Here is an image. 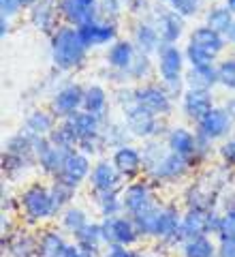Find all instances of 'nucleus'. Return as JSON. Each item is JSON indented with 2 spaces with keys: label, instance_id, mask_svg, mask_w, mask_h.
I'll use <instances>...</instances> for the list:
<instances>
[{
  "label": "nucleus",
  "instance_id": "obj_1",
  "mask_svg": "<svg viewBox=\"0 0 235 257\" xmlns=\"http://www.w3.org/2000/svg\"><path fill=\"white\" fill-rule=\"evenodd\" d=\"M88 56V47L75 26H60L52 35V60L60 71H73L82 67Z\"/></svg>",
  "mask_w": 235,
  "mask_h": 257
},
{
  "label": "nucleus",
  "instance_id": "obj_2",
  "mask_svg": "<svg viewBox=\"0 0 235 257\" xmlns=\"http://www.w3.org/2000/svg\"><path fill=\"white\" fill-rule=\"evenodd\" d=\"M158 77H160V84L167 88V92L175 96L177 92H182V84L184 82V62H186V56L177 45H167L163 43L158 50Z\"/></svg>",
  "mask_w": 235,
  "mask_h": 257
},
{
  "label": "nucleus",
  "instance_id": "obj_3",
  "mask_svg": "<svg viewBox=\"0 0 235 257\" xmlns=\"http://www.w3.org/2000/svg\"><path fill=\"white\" fill-rule=\"evenodd\" d=\"M20 208H22L24 216H26V221H30V223H41V221H47L58 214L52 191L43 187V184H30V187L22 193Z\"/></svg>",
  "mask_w": 235,
  "mask_h": 257
},
{
  "label": "nucleus",
  "instance_id": "obj_4",
  "mask_svg": "<svg viewBox=\"0 0 235 257\" xmlns=\"http://www.w3.org/2000/svg\"><path fill=\"white\" fill-rule=\"evenodd\" d=\"M218 227H220V212L218 210H197V208H188L182 214L180 234H177V242H186L188 238L194 236H218Z\"/></svg>",
  "mask_w": 235,
  "mask_h": 257
},
{
  "label": "nucleus",
  "instance_id": "obj_5",
  "mask_svg": "<svg viewBox=\"0 0 235 257\" xmlns=\"http://www.w3.org/2000/svg\"><path fill=\"white\" fill-rule=\"evenodd\" d=\"M122 116H124V124L128 126V131L135 138H141V140H150V138H156L160 133V116L152 114L150 109H145L139 103H131V105L122 107Z\"/></svg>",
  "mask_w": 235,
  "mask_h": 257
},
{
  "label": "nucleus",
  "instance_id": "obj_6",
  "mask_svg": "<svg viewBox=\"0 0 235 257\" xmlns=\"http://www.w3.org/2000/svg\"><path fill=\"white\" fill-rule=\"evenodd\" d=\"M103 229V240L107 246L120 244V246H133L141 234L137 231V225L128 214H118V216H107L101 221Z\"/></svg>",
  "mask_w": 235,
  "mask_h": 257
},
{
  "label": "nucleus",
  "instance_id": "obj_7",
  "mask_svg": "<svg viewBox=\"0 0 235 257\" xmlns=\"http://www.w3.org/2000/svg\"><path fill=\"white\" fill-rule=\"evenodd\" d=\"M58 13L69 26H84L101 15V0H58Z\"/></svg>",
  "mask_w": 235,
  "mask_h": 257
},
{
  "label": "nucleus",
  "instance_id": "obj_8",
  "mask_svg": "<svg viewBox=\"0 0 235 257\" xmlns=\"http://www.w3.org/2000/svg\"><path fill=\"white\" fill-rule=\"evenodd\" d=\"M135 103H139L156 116H169L173 109V96L167 92L163 84H145L135 88Z\"/></svg>",
  "mask_w": 235,
  "mask_h": 257
},
{
  "label": "nucleus",
  "instance_id": "obj_9",
  "mask_svg": "<svg viewBox=\"0 0 235 257\" xmlns=\"http://www.w3.org/2000/svg\"><path fill=\"white\" fill-rule=\"evenodd\" d=\"M84 94H86V88L82 84L62 86L60 90H56V94L52 96V114L62 120L77 114L79 109H84Z\"/></svg>",
  "mask_w": 235,
  "mask_h": 257
},
{
  "label": "nucleus",
  "instance_id": "obj_10",
  "mask_svg": "<svg viewBox=\"0 0 235 257\" xmlns=\"http://www.w3.org/2000/svg\"><path fill=\"white\" fill-rule=\"evenodd\" d=\"M79 37L82 41L86 43L88 50L92 47H103V45H109V43H116L118 41V26L116 22L111 20H94L90 24H84L79 26Z\"/></svg>",
  "mask_w": 235,
  "mask_h": 257
},
{
  "label": "nucleus",
  "instance_id": "obj_11",
  "mask_svg": "<svg viewBox=\"0 0 235 257\" xmlns=\"http://www.w3.org/2000/svg\"><path fill=\"white\" fill-rule=\"evenodd\" d=\"M231 126H233V120L229 116V111L224 107H214L197 122V133L203 135L209 142H216V140L226 138Z\"/></svg>",
  "mask_w": 235,
  "mask_h": 257
},
{
  "label": "nucleus",
  "instance_id": "obj_12",
  "mask_svg": "<svg viewBox=\"0 0 235 257\" xmlns=\"http://www.w3.org/2000/svg\"><path fill=\"white\" fill-rule=\"evenodd\" d=\"M90 172H92L90 157L84 155V152H79V150H75V152H71V155L67 157V161H64L60 174L56 176V178L77 189L84 180L90 178Z\"/></svg>",
  "mask_w": 235,
  "mask_h": 257
},
{
  "label": "nucleus",
  "instance_id": "obj_13",
  "mask_svg": "<svg viewBox=\"0 0 235 257\" xmlns=\"http://www.w3.org/2000/svg\"><path fill=\"white\" fill-rule=\"evenodd\" d=\"M214 96L212 90H197V88H186L182 92V111L186 118H190L192 122H199L207 111H212Z\"/></svg>",
  "mask_w": 235,
  "mask_h": 257
},
{
  "label": "nucleus",
  "instance_id": "obj_14",
  "mask_svg": "<svg viewBox=\"0 0 235 257\" xmlns=\"http://www.w3.org/2000/svg\"><path fill=\"white\" fill-rule=\"evenodd\" d=\"M188 170H190L188 161H186L184 157H180V155H175V152H171V150H167L165 155L160 157L158 163L150 167L148 174L154 180H169L171 182V180H177V178H182V176H186Z\"/></svg>",
  "mask_w": 235,
  "mask_h": 257
},
{
  "label": "nucleus",
  "instance_id": "obj_15",
  "mask_svg": "<svg viewBox=\"0 0 235 257\" xmlns=\"http://www.w3.org/2000/svg\"><path fill=\"white\" fill-rule=\"evenodd\" d=\"M122 204H124V214L135 216L139 214L145 208L154 206V193L148 182H131L128 187L122 191Z\"/></svg>",
  "mask_w": 235,
  "mask_h": 257
},
{
  "label": "nucleus",
  "instance_id": "obj_16",
  "mask_svg": "<svg viewBox=\"0 0 235 257\" xmlns=\"http://www.w3.org/2000/svg\"><path fill=\"white\" fill-rule=\"evenodd\" d=\"M167 146L175 155L184 157L192 165L197 161V133L188 131L184 126H173L167 133Z\"/></svg>",
  "mask_w": 235,
  "mask_h": 257
},
{
  "label": "nucleus",
  "instance_id": "obj_17",
  "mask_svg": "<svg viewBox=\"0 0 235 257\" xmlns=\"http://www.w3.org/2000/svg\"><path fill=\"white\" fill-rule=\"evenodd\" d=\"M154 24L158 28L160 41L167 45H175L177 39L184 35V18L177 15L173 9H160L154 15Z\"/></svg>",
  "mask_w": 235,
  "mask_h": 257
},
{
  "label": "nucleus",
  "instance_id": "obj_18",
  "mask_svg": "<svg viewBox=\"0 0 235 257\" xmlns=\"http://www.w3.org/2000/svg\"><path fill=\"white\" fill-rule=\"evenodd\" d=\"M120 180H122V176H120V172L116 170V165L111 161H99V163H94L90 178H88L90 187L96 193L116 191L120 187Z\"/></svg>",
  "mask_w": 235,
  "mask_h": 257
},
{
  "label": "nucleus",
  "instance_id": "obj_19",
  "mask_svg": "<svg viewBox=\"0 0 235 257\" xmlns=\"http://www.w3.org/2000/svg\"><path fill=\"white\" fill-rule=\"evenodd\" d=\"M180 225H182V214L177 212L175 206H160L156 229H154V238L163 240V242H177Z\"/></svg>",
  "mask_w": 235,
  "mask_h": 257
},
{
  "label": "nucleus",
  "instance_id": "obj_20",
  "mask_svg": "<svg viewBox=\"0 0 235 257\" xmlns=\"http://www.w3.org/2000/svg\"><path fill=\"white\" fill-rule=\"evenodd\" d=\"M111 163L116 165V170L120 172V176H122V178H133V176L143 167L141 150L133 148L131 144H126V146H120V148L113 150Z\"/></svg>",
  "mask_w": 235,
  "mask_h": 257
},
{
  "label": "nucleus",
  "instance_id": "obj_21",
  "mask_svg": "<svg viewBox=\"0 0 235 257\" xmlns=\"http://www.w3.org/2000/svg\"><path fill=\"white\" fill-rule=\"evenodd\" d=\"M58 15H60L58 13V0H39V3L30 9V22L35 28L54 35V32L60 28V26H56Z\"/></svg>",
  "mask_w": 235,
  "mask_h": 257
},
{
  "label": "nucleus",
  "instance_id": "obj_22",
  "mask_svg": "<svg viewBox=\"0 0 235 257\" xmlns=\"http://www.w3.org/2000/svg\"><path fill=\"white\" fill-rule=\"evenodd\" d=\"M137 56V47L133 41H128V39H118L116 43L109 45L107 50V56H105V60H107V64L111 69L116 71H126L131 69V64L135 60Z\"/></svg>",
  "mask_w": 235,
  "mask_h": 257
},
{
  "label": "nucleus",
  "instance_id": "obj_23",
  "mask_svg": "<svg viewBox=\"0 0 235 257\" xmlns=\"http://www.w3.org/2000/svg\"><path fill=\"white\" fill-rule=\"evenodd\" d=\"M133 43L137 47V52H143V54H158L160 45V35H158V28L154 22H139L135 26V35H133Z\"/></svg>",
  "mask_w": 235,
  "mask_h": 257
},
{
  "label": "nucleus",
  "instance_id": "obj_24",
  "mask_svg": "<svg viewBox=\"0 0 235 257\" xmlns=\"http://www.w3.org/2000/svg\"><path fill=\"white\" fill-rule=\"evenodd\" d=\"M188 41L194 43V45H199V47H203V50H207L209 54H214L218 56L220 52H224V47L229 45V41H226V37L220 35L218 30L214 28H209L207 24H203V26H197L192 32H190V37H188Z\"/></svg>",
  "mask_w": 235,
  "mask_h": 257
},
{
  "label": "nucleus",
  "instance_id": "obj_25",
  "mask_svg": "<svg viewBox=\"0 0 235 257\" xmlns=\"http://www.w3.org/2000/svg\"><path fill=\"white\" fill-rule=\"evenodd\" d=\"M67 122L73 126V131L77 133L79 140L94 138V135H101L103 133V116L90 114V111H86V109H79L77 114L69 116Z\"/></svg>",
  "mask_w": 235,
  "mask_h": 257
},
{
  "label": "nucleus",
  "instance_id": "obj_26",
  "mask_svg": "<svg viewBox=\"0 0 235 257\" xmlns=\"http://www.w3.org/2000/svg\"><path fill=\"white\" fill-rule=\"evenodd\" d=\"M184 82L188 88L197 90H212L218 84V69L216 64H203V67H190L184 73Z\"/></svg>",
  "mask_w": 235,
  "mask_h": 257
},
{
  "label": "nucleus",
  "instance_id": "obj_27",
  "mask_svg": "<svg viewBox=\"0 0 235 257\" xmlns=\"http://www.w3.org/2000/svg\"><path fill=\"white\" fill-rule=\"evenodd\" d=\"M56 116L50 114V111H43V109H35V111H30L28 118H26V122H24V133H28L30 138H47L52 131H54V126H56Z\"/></svg>",
  "mask_w": 235,
  "mask_h": 257
},
{
  "label": "nucleus",
  "instance_id": "obj_28",
  "mask_svg": "<svg viewBox=\"0 0 235 257\" xmlns=\"http://www.w3.org/2000/svg\"><path fill=\"white\" fill-rule=\"evenodd\" d=\"M69 242L58 229H47L39 238V257H64Z\"/></svg>",
  "mask_w": 235,
  "mask_h": 257
},
{
  "label": "nucleus",
  "instance_id": "obj_29",
  "mask_svg": "<svg viewBox=\"0 0 235 257\" xmlns=\"http://www.w3.org/2000/svg\"><path fill=\"white\" fill-rule=\"evenodd\" d=\"M50 138V142L54 144L56 148H60L64 152H75L79 148V138H77V133L73 131V126L67 122V120H62L60 124H56L54 126V131L47 135Z\"/></svg>",
  "mask_w": 235,
  "mask_h": 257
},
{
  "label": "nucleus",
  "instance_id": "obj_30",
  "mask_svg": "<svg viewBox=\"0 0 235 257\" xmlns=\"http://www.w3.org/2000/svg\"><path fill=\"white\" fill-rule=\"evenodd\" d=\"M73 238H75V244H79L82 248H86V251H90L94 255H96V251H99V246L105 244L101 223H88L86 227L79 229Z\"/></svg>",
  "mask_w": 235,
  "mask_h": 257
},
{
  "label": "nucleus",
  "instance_id": "obj_31",
  "mask_svg": "<svg viewBox=\"0 0 235 257\" xmlns=\"http://www.w3.org/2000/svg\"><path fill=\"white\" fill-rule=\"evenodd\" d=\"M233 22H235V13L226 5L212 7V9L205 13V24H207V26L218 30L224 37H226V32H229V28L233 26Z\"/></svg>",
  "mask_w": 235,
  "mask_h": 257
},
{
  "label": "nucleus",
  "instance_id": "obj_32",
  "mask_svg": "<svg viewBox=\"0 0 235 257\" xmlns=\"http://www.w3.org/2000/svg\"><path fill=\"white\" fill-rule=\"evenodd\" d=\"M107 90L99 84H92L86 88V94H84V109L90 111V114L96 116H105L107 111Z\"/></svg>",
  "mask_w": 235,
  "mask_h": 257
},
{
  "label": "nucleus",
  "instance_id": "obj_33",
  "mask_svg": "<svg viewBox=\"0 0 235 257\" xmlns=\"http://www.w3.org/2000/svg\"><path fill=\"white\" fill-rule=\"evenodd\" d=\"M216 244L209 236H194L182 242V257H214Z\"/></svg>",
  "mask_w": 235,
  "mask_h": 257
},
{
  "label": "nucleus",
  "instance_id": "obj_34",
  "mask_svg": "<svg viewBox=\"0 0 235 257\" xmlns=\"http://www.w3.org/2000/svg\"><path fill=\"white\" fill-rule=\"evenodd\" d=\"M216 193L214 191H203L201 184H192L186 191V208H197V210H216Z\"/></svg>",
  "mask_w": 235,
  "mask_h": 257
},
{
  "label": "nucleus",
  "instance_id": "obj_35",
  "mask_svg": "<svg viewBox=\"0 0 235 257\" xmlns=\"http://www.w3.org/2000/svg\"><path fill=\"white\" fill-rule=\"evenodd\" d=\"M158 212H160V206H150L141 210L139 214L131 216L137 225V231L143 236V238H154V229H156V221H158Z\"/></svg>",
  "mask_w": 235,
  "mask_h": 257
},
{
  "label": "nucleus",
  "instance_id": "obj_36",
  "mask_svg": "<svg viewBox=\"0 0 235 257\" xmlns=\"http://www.w3.org/2000/svg\"><path fill=\"white\" fill-rule=\"evenodd\" d=\"M96 204H99V210L103 214V219H107V216H118V214L124 212L122 193H120L118 189L116 191H107V193H99Z\"/></svg>",
  "mask_w": 235,
  "mask_h": 257
},
{
  "label": "nucleus",
  "instance_id": "obj_37",
  "mask_svg": "<svg viewBox=\"0 0 235 257\" xmlns=\"http://www.w3.org/2000/svg\"><path fill=\"white\" fill-rule=\"evenodd\" d=\"M39 240H35L28 234H18L9 242V253L13 257H35L39 255Z\"/></svg>",
  "mask_w": 235,
  "mask_h": 257
},
{
  "label": "nucleus",
  "instance_id": "obj_38",
  "mask_svg": "<svg viewBox=\"0 0 235 257\" xmlns=\"http://www.w3.org/2000/svg\"><path fill=\"white\" fill-rule=\"evenodd\" d=\"M90 223L88 221L86 212L82 210V208H75V206H69L67 210H62V227L69 231V234L75 236L79 229L86 227V225Z\"/></svg>",
  "mask_w": 235,
  "mask_h": 257
},
{
  "label": "nucleus",
  "instance_id": "obj_39",
  "mask_svg": "<svg viewBox=\"0 0 235 257\" xmlns=\"http://www.w3.org/2000/svg\"><path fill=\"white\" fill-rule=\"evenodd\" d=\"M50 191H52V197H54V204L58 208V212L67 210L69 204L73 202V195H75V187H71V184L62 182L58 178H54V184L50 187Z\"/></svg>",
  "mask_w": 235,
  "mask_h": 257
},
{
  "label": "nucleus",
  "instance_id": "obj_40",
  "mask_svg": "<svg viewBox=\"0 0 235 257\" xmlns=\"http://www.w3.org/2000/svg\"><path fill=\"white\" fill-rule=\"evenodd\" d=\"M128 135H131V131H128V126L126 124H107L103 128V138H105V144H107L109 148H120V146H126V140H128Z\"/></svg>",
  "mask_w": 235,
  "mask_h": 257
},
{
  "label": "nucleus",
  "instance_id": "obj_41",
  "mask_svg": "<svg viewBox=\"0 0 235 257\" xmlns=\"http://www.w3.org/2000/svg\"><path fill=\"white\" fill-rule=\"evenodd\" d=\"M184 56H186V62L190 64V67H203V64H216V56L209 54L207 50H203V47L194 45L188 41V45H186L184 50Z\"/></svg>",
  "mask_w": 235,
  "mask_h": 257
},
{
  "label": "nucleus",
  "instance_id": "obj_42",
  "mask_svg": "<svg viewBox=\"0 0 235 257\" xmlns=\"http://www.w3.org/2000/svg\"><path fill=\"white\" fill-rule=\"evenodd\" d=\"M218 69V84L226 90H235V58H226L216 64Z\"/></svg>",
  "mask_w": 235,
  "mask_h": 257
},
{
  "label": "nucleus",
  "instance_id": "obj_43",
  "mask_svg": "<svg viewBox=\"0 0 235 257\" xmlns=\"http://www.w3.org/2000/svg\"><path fill=\"white\" fill-rule=\"evenodd\" d=\"M150 71H152V60H150V56L143 54V52H137L135 60H133V64H131V69H128L126 73L131 75V79H143V77L150 75Z\"/></svg>",
  "mask_w": 235,
  "mask_h": 257
},
{
  "label": "nucleus",
  "instance_id": "obj_44",
  "mask_svg": "<svg viewBox=\"0 0 235 257\" xmlns=\"http://www.w3.org/2000/svg\"><path fill=\"white\" fill-rule=\"evenodd\" d=\"M201 5L203 0H171L169 3V9H173L177 15H182L184 20L194 18L199 11H201Z\"/></svg>",
  "mask_w": 235,
  "mask_h": 257
},
{
  "label": "nucleus",
  "instance_id": "obj_45",
  "mask_svg": "<svg viewBox=\"0 0 235 257\" xmlns=\"http://www.w3.org/2000/svg\"><path fill=\"white\" fill-rule=\"evenodd\" d=\"M218 238H235V208H224V212L220 214Z\"/></svg>",
  "mask_w": 235,
  "mask_h": 257
},
{
  "label": "nucleus",
  "instance_id": "obj_46",
  "mask_svg": "<svg viewBox=\"0 0 235 257\" xmlns=\"http://www.w3.org/2000/svg\"><path fill=\"white\" fill-rule=\"evenodd\" d=\"M218 152H220V159L226 167H235V135H231L229 140H224Z\"/></svg>",
  "mask_w": 235,
  "mask_h": 257
},
{
  "label": "nucleus",
  "instance_id": "obj_47",
  "mask_svg": "<svg viewBox=\"0 0 235 257\" xmlns=\"http://www.w3.org/2000/svg\"><path fill=\"white\" fill-rule=\"evenodd\" d=\"M216 255L218 257H235V238H218Z\"/></svg>",
  "mask_w": 235,
  "mask_h": 257
},
{
  "label": "nucleus",
  "instance_id": "obj_48",
  "mask_svg": "<svg viewBox=\"0 0 235 257\" xmlns=\"http://www.w3.org/2000/svg\"><path fill=\"white\" fill-rule=\"evenodd\" d=\"M22 9L20 0H0V15H5V18H13V15H18Z\"/></svg>",
  "mask_w": 235,
  "mask_h": 257
},
{
  "label": "nucleus",
  "instance_id": "obj_49",
  "mask_svg": "<svg viewBox=\"0 0 235 257\" xmlns=\"http://www.w3.org/2000/svg\"><path fill=\"white\" fill-rule=\"evenodd\" d=\"M103 257H137L135 251H131L128 246H120V244H113V246H107V253Z\"/></svg>",
  "mask_w": 235,
  "mask_h": 257
},
{
  "label": "nucleus",
  "instance_id": "obj_50",
  "mask_svg": "<svg viewBox=\"0 0 235 257\" xmlns=\"http://www.w3.org/2000/svg\"><path fill=\"white\" fill-rule=\"evenodd\" d=\"M64 257H94V253L86 251V248H82L79 244H69V246H67V253H64Z\"/></svg>",
  "mask_w": 235,
  "mask_h": 257
},
{
  "label": "nucleus",
  "instance_id": "obj_51",
  "mask_svg": "<svg viewBox=\"0 0 235 257\" xmlns=\"http://www.w3.org/2000/svg\"><path fill=\"white\" fill-rule=\"evenodd\" d=\"M0 26H3V28H0V37H7V35H9V30H11V20L9 18H5V15H0Z\"/></svg>",
  "mask_w": 235,
  "mask_h": 257
},
{
  "label": "nucleus",
  "instance_id": "obj_52",
  "mask_svg": "<svg viewBox=\"0 0 235 257\" xmlns=\"http://www.w3.org/2000/svg\"><path fill=\"white\" fill-rule=\"evenodd\" d=\"M224 109H226V111H229V116H231V120H233V122H235V96H233V99H229V101H226V105H224Z\"/></svg>",
  "mask_w": 235,
  "mask_h": 257
},
{
  "label": "nucleus",
  "instance_id": "obj_53",
  "mask_svg": "<svg viewBox=\"0 0 235 257\" xmlns=\"http://www.w3.org/2000/svg\"><path fill=\"white\" fill-rule=\"evenodd\" d=\"M226 41H229V45L235 47V22H233V26L229 28V32H226Z\"/></svg>",
  "mask_w": 235,
  "mask_h": 257
},
{
  "label": "nucleus",
  "instance_id": "obj_54",
  "mask_svg": "<svg viewBox=\"0 0 235 257\" xmlns=\"http://www.w3.org/2000/svg\"><path fill=\"white\" fill-rule=\"evenodd\" d=\"M39 3V0H20V5H22V9H32Z\"/></svg>",
  "mask_w": 235,
  "mask_h": 257
},
{
  "label": "nucleus",
  "instance_id": "obj_55",
  "mask_svg": "<svg viewBox=\"0 0 235 257\" xmlns=\"http://www.w3.org/2000/svg\"><path fill=\"white\" fill-rule=\"evenodd\" d=\"M224 5L229 7V9H231V11L235 13V0H224Z\"/></svg>",
  "mask_w": 235,
  "mask_h": 257
},
{
  "label": "nucleus",
  "instance_id": "obj_56",
  "mask_svg": "<svg viewBox=\"0 0 235 257\" xmlns=\"http://www.w3.org/2000/svg\"><path fill=\"white\" fill-rule=\"evenodd\" d=\"M158 3H167V5H169V3H171V0H158Z\"/></svg>",
  "mask_w": 235,
  "mask_h": 257
}]
</instances>
